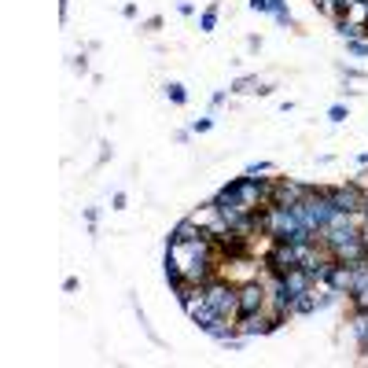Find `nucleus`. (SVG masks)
Wrapping results in <instances>:
<instances>
[{
  "mask_svg": "<svg viewBox=\"0 0 368 368\" xmlns=\"http://www.w3.org/2000/svg\"><path fill=\"white\" fill-rule=\"evenodd\" d=\"M207 302L221 313V317L236 320V317H240V284H232V280L221 273L218 280H210V284H207Z\"/></svg>",
  "mask_w": 368,
  "mask_h": 368,
  "instance_id": "obj_1",
  "label": "nucleus"
},
{
  "mask_svg": "<svg viewBox=\"0 0 368 368\" xmlns=\"http://www.w3.org/2000/svg\"><path fill=\"white\" fill-rule=\"evenodd\" d=\"M328 199H331V207L343 210V214H361L365 203H368V192L357 181H346V184H331Z\"/></svg>",
  "mask_w": 368,
  "mask_h": 368,
  "instance_id": "obj_2",
  "label": "nucleus"
},
{
  "mask_svg": "<svg viewBox=\"0 0 368 368\" xmlns=\"http://www.w3.org/2000/svg\"><path fill=\"white\" fill-rule=\"evenodd\" d=\"M280 328V320L273 313L258 309V313H243V317H236V331L243 335V339H258V335H273Z\"/></svg>",
  "mask_w": 368,
  "mask_h": 368,
  "instance_id": "obj_3",
  "label": "nucleus"
},
{
  "mask_svg": "<svg viewBox=\"0 0 368 368\" xmlns=\"http://www.w3.org/2000/svg\"><path fill=\"white\" fill-rule=\"evenodd\" d=\"M298 265V247L295 243H284V240H269V251H265V269H273L276 276H284L287 269Z\"/></svg>",
  "mask_w": 368,
  "mask_h": 368,
  "instance_id": "obj_4",
  "label": "nucleus"
},
{
  "mask_svg": "<svg viewBox=\"0 0 368 368\" xmlns=\"http://www.w3.org/2000/svg\"><path fill=\"white\" fill-rule=\"evenodd\" d=\"M280 287H284V302H287V313H291V302H295V298L302 295V291L317 287V280H313V273H309V269L295 265V269H287V273L280 276Z\"/></svg>",
  "mask_w": 368,
  "mask_h": 368,
  "instance_id": "obj_5",
  "label": "nucleus"
},
{
  "mask_svg": "<svg viewBox=\"0 0 368 368\" xmlns=\"http://www.w3.org/2000/svg\"><path fill=\"white\" fill-rule=\"evenodd\" d=\"M320 284L331 287L335 295H346V298H350V295H354V265H346V262H339V258H331V262H328V273H324Z\"/></svg>",
  "mask_w": 368,
  "mask_h": 368,
  "instance_id": "obj_6",
  "label": "nucleus"
},
{
  "mask_svg": "<svg viewBox=\"0 0 368 368\" xmlns=\"http://www.w3.org/2000/svg\"><path fill=\"white\" fill-rule=\"evenodd\" d=\"M313 192V184H302V181H291V177H276V188H273V203L276 207H295Z\"/></svg>",
  "mask_w": 368,
  "mask_h": 368,
  "instance_id": "obj_7",
  "label": "nucleus"
},
{
  "mask_svg": "<svg viewBox=\"0 0 368 368\" xmlns=\"http://www.w3.org/2000/svg\"><path fill=\"white\" fill-rule=\"evenodd\" d=\"M331 258H339V262H346V265L368 262V240H365V232H357V236H350V240L335 243L331 247Z\"/></svg>",
  "mask_w": 368,
  "mask_h": 368,
  "instance_id": "obj_8",
  "label": "nucleus"
},
{
  "mask_svg": "<svg viewBox=\"0 0 368 368\" xmlns=\"http://www.w3.org/2000/svg\"><path fill=\"white\" fill-rule=\"evenodd\" d=\"M265 309V284L262 280H243L240 284V317L243 313H258Z\"/></svg>",
  "mask_w": 368,
  "mask_h": 368,
  "instance_id": "obj_9",
  "label": "nucleus"
},
{
  "mask_svg": "<svg viewBox=\"0 0 368 368\" xmlns=\"http://www.w3.org/2000/svg\"><path fill=\"white\" fill-rule=\"evenodd\" d=\"M196 240H207V229L192 218H181L177 225H173V232H170V243H196Z\"/></svg>",
  "mask_w": 368,
  "mask_h": 368,
  "instance_id": "obj_10",
  "label": "nucleus"
},
{
  "mask_svg": "<svg viewBox=\"0 0 368 368\" xmlns=\"http://www.w3.org/2000/svg\"><path fill=\"white\" fill-rule=\"evenodd\" d=\"M350 331H354V339H357V350H361L365 361H368V313H361V309L350 313Z\"/></svg>",
  "mask_w": 368,
  "mask_h": 368,
  "instance_id": "obj_11",
  "label": "nucleus"
},
{
  "mask_svg": "<svg viewBox=\"0 0 368 368\" xmlns=\"http://www.w3.org/2000/svg\"><path fill=\"white\" fill-rule=\"evenodd\" d=\"M335 34L343 41H368V26L354 23V19H339V23H335Z\"/></svg>",
  "mask_w": 368,
  "mask_h": 368,
  "instance_id": "obj_12",
  "label": "nucleus"
},
{
  "mask_svg": "<svg viewBox=\"0 0 368 368\" xmlns=\"http://www.w3.org/2000/svg\"><path fill=\"white\" fill-rule=\"evenodd\" d=\"M232 92H240V96H269L273 85H265L262 78H240V81H232Z\"/></svg>",
  "mask_w": 368,
  "mask_h": 368,
  "instance_id": "obj_13",
  "label": "nucleus"
},
{
  "mask_svg": "<svg viewBox=\"0 0 368 368\" xmlns=\"http://www.w3.org/2000/svg\"><path fill=\"white\" fill-rule=\"evenodd\" d=\"M218 15H221V4L214 0L207 12L199 15V30H203V34H214V30H218Z\"/></svg>",
  "mask_w": 368,
  "mask_h": 368,
  "instance_id": "obj_14",
  "label": "nucleus"
},
{
  "mask_svg": "<svg viewBox=\"0 0 368 368\" xmlns=\"http://www.w3.org/2000/svg\"><path fill=\"white\" fill-rule=\"evenodd\" d=\"M166 96H170V103H177V107L188 103V92H184L181 81H170V85H166Z\"/></svg>",
  "mask_w": 368,
  "mask_h": 368,
  "instance_id": "obj_15",
  "label": "nucleus"
},
{
  "mask_svg": "<svg viewBox=\"0 0 368 368\" xmlns=\"http://www.w3.org/2000/svg\"><path fill=\"white\" fill-rule=\"evenodd\" d=\"M346 118H350V107H346V103H331V107H328V122H331V125H343Z\"/></svg>",
  "mask_w": 368,
  "mask_h": 368,
  "instance_id": "obj_16",
  "label": "nucleus"
},
{
  "mask_svg": "<svg viewBox=\"0 0 368 368\" xmlns=\"http://www.w3.org/2000/svg\"><path fill=\"white\" fill-rule=\"evenodd\" d=\"M243 173H247V177H262V173H273V162H265V159L262 162H251Z\"/></svg>",
  "mask_w": 368,
  "mask_h": 368,
  "instance_id": "obj_17",
  "label": "nucleus"
},
{
  "mask_svg": "<svg viewBox=\"0 0 368 368\" xmlns=\"http://www.w3.org/2000/svg\"><path fill=\"white\" fill-rule=\"evenodd\" d=\"M350 306H354V309H361V313H368V287L354 291V295H350Z\"/></svg>",
  "mask_w": 368,
  "mask_h": 368,
  "instance_id": "obj_18",
  "label": "nucleus"
},
{
  "mask_svg": "<svg viewBox=\"0 0 368 368\" xmlns=\"http://www.w3.org/2000/svg\"><path fill=\"white\" fill-rule=\"evenodd\" d=\"M346 52L357 56V59H365L368 56V41H346Z\"/></svg>",
  "mask_w": 368,
  "mask_h": 368,
  "instance_id": "obj_19",
  "label": "nucleus"
},
{
  "mask_svg": "<svg viewBox=\"0 0 368 368\" xmlns=\"http://www.w3.org/2000/svg\"><path fill=\"white\" fill-rule=\"evenodd\" d=\"M247 8L258 15H273V4H269V0H247Z\"/></svg>",
  "mask_w": 368,
  "mask_h": 368,
  "instance_id": "obj_20",
  "label": "nucleus"
},
{
  "mask_svg": "<svg viewBox=\"0 0 368 368\" xmlns=\"http://www.w3.org/2000/svg\"><path fill=\"white\" fill-rule=\"evenodd\" d=\"M214 129V118H196V122H192V133H210Z\"/></svg>",
  "mask_w": 368,
  "mask_h": 368,
  "instance_id": "obj_21",
  "label": "nucleus"
},
{
  "mask_svg": "<svg viewBox=\"0 0 368 368\" xmlns=\"http://www.w3.org/2000/svg\"><path fill=\"white\" fill-rule=\"evenodd\" d=\"M273 19H276V23H280V26H287V30H295V15H291V12H287V8H284V12H276Z\"/></svg>",
  "mask_w": 368,
  "mask_h": 368,
  "instance_id": "obj_22",
  "label": "nucleus"
},
{
  "mask_svg": "<svg viewBox=\"0 0 368 368\" xmlns=\"http://www.w3.org/2000/svg\"><path fill=\"white\" fill-rule=\"evenodd\" d=\"M125 203H129L125 192H114V196H111V207H114V210H125Z\"/></svg>",
  "mask_w": 368,
  "mask_h": 368,
  "instance_id": "obj_23",
  "label": "nucleus"
},
{
  "mask_svg": "<svg viewBox=\"0 0 368 368\" xmlns=\"http://www.w3.org/2000/svg\"><path fill=\"white\" fill-rule=\"evenodd\" d=\"M343 74L346 78H368V70H361V67H343Z\"/></svg>",
  "mask_w": 368,
  "mask_h": 368,
  "instance_id": "obj_24",
  "label": "nucleus"
},
{
  "mask_svg": "<svg viewBox=\"0 0 368 368\" xmlns=\"http://www.w3.org/2000/svg\"><path fill=\"white\" fill-rule=\"evenodd\" d=\"M96 218H100V210H96V207L85 210V221H89V229H92V232H96Z\"/></svg>",
  "mask_w": 368,
  "mask_h": 368,
  "instance_id": "obj_25",
  "label": "nucleus"
},
{
  "mask_svg": "<svg viewBox=\"0 0 368 368\" xmlns=\"http://www.w3.org/2000/svg\"><path fill=\"white\" fill-rule=\"evenodd\" d=\"M177 12L181 15H192V12H196V4H192V0H177Z\"/></svg>",
  "mask_w": 368,
  "mask_h": 368,
  "instance_id": "obj_26",
  "label": "nucleus"
},
{
  "mask_svg": "<svg viewBox=\"0 0 368 368\" xmlns=\"http://www.w3.org/2000/svg\"><path fill=\"white\" fill-rule=\"evenodd\" d=\"M74 70H78V74H89V59L78 56V59H74Z\"/></svg>",
  "mask_w": 368,
  "mask_h": 368,
  "instance_id": "obj_27",
  "label": "nucleus"
},
{
  "mask_svg": "<svg viewBox=\"0 0 368 368\" xmlns=\"http://www.w3.org/2000/svg\"><path fill=\"white\" fill-rule=\"evenodd\" d=\"M67 12H70V0H59V23H67Z\"/></svg>",
  "mask_w": 368,
  "mask_h": 368,
  "instance_id": "obj_28",
  "label": "nucleus"
},
{
  "mask_svg": "<svg viewBox=\"0 0 368 368\" xmlns=\"http://www.w3.org/2000/svg\"><path fill=\"white\" fill-rule=\"evenodd\" d=\"M225 100H229V96H225V92H214V100H210V107H214V111H218V107H221Z\"/></svg>",
  "mask_w": 368,
  "mask_h": 368,
  "instance_id": "obj_29",
  "label": "nucleus"
},
{
  "mask_svg": "<svg viewBox=\"0 0 368 368\" xmlns=\"http://www.w3.org/2000/svg\"><path fill=\"white\" fill-rule=\"evenodd\" d=\"M173 140H177V144H188V140H192V129H181V133L173 136Z\"/></svg>",
  "mask_w": 368,
  "mask_h": 368,
  "instance_id": "obj_30",
  "label": "nucleus"
},
{
  "mask_svg": "<svg viewBox=\"0 0 368 368\" xmlns=\"http://www.w3.org/2000/svg\"><path fill=\"white\" fill-rule=\"evenodd\" d=\"M269 4H273V15H276V12H284V8H287V0H269Z\"/></svg>",
  "mask_w": 368,
  "mask_h": 368,
  "instance_id": "obj_31",
  "label": "nucleus"
},
{
  "mask_svg": "<svg viewBox=\"0 0 368 368\" xmlns=\"http://www.w3.org/2000/svg\"><path fill=\"white\" fill-rule=\"evenodd\" d=\"M357 162H361V166H368V151H361V155H357Z\"/></svg>",
  "mask_w": 368,
  "mask_h": 368,
  "instance_id": "obj_32",
  "label": "nucleus"
}]
</instances>
